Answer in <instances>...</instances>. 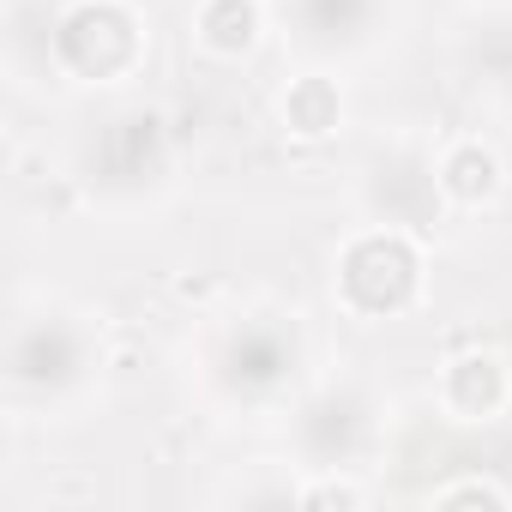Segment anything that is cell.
I'll list each match as a JSON object with an SVG mask.
<instances>
[{
  "instance_id": "obj_3",
  "label": "cell",
  "mask_w": 512,
  "mask_h": 512,
  "mask_svg": "<svg viewBox=\"0 0 512 512\" xmlns=\"http://www.w3.org/2000/svg\"><path fill=\"white\" fill-rule=\"evenodd\" d=\"M338 115H344V97H338V85H326V79H302V85H290V97H284V121H290L302 139L332 133Z\"/></svg>"
},
{
  "instance_id": "obj_2",
  "label": "cell",
  "mask_w": 512,
  "mask_h": 512,
  "mask_svg": "<svg viewBox=\"0 0 512 512\" xmlns=\"http://www.w3.org/2000/svg\"><path fill=\"white\" fill-rule=\"evenodd\" d=\"M260 31V13H253V0H205L199 7V43L217 49V55H241Z\"/></svg>"
},
{
  "instance_id": "obj_5",
  "label": "cell",
  "mask_w": 512,
  "mask_h": 512,
  "mask_svg": "<svg viewBox=\"0 0 512 512\" xmlns=\"http://www.w3.org/2000/svg\"><path fill=\"white\" fill-rule=\"evenodd\" d=\"M440 500H494V506H500L506 494H500V488H488V482H482V488L470 482V488H452V494H440Z\"/></svg>"
},
{
  "instance_id": "obj_1",
  "label": "cell",
  "mask_w": 512,
  "mask_h": 512,
  "mask_svg": "<svg viewBox=\"0 0 512 512\" xmlns=\"http://www.w3.org/2000/svg\"><path fill=\"white\" fill-rule=\"evenodd\" d=\"M500 398H506V374H500L494 356H464V362L446 368V404H452V410L488 416Z\"/></svg>"
},
{
  "instance_id": "obj_4",
  "label": "cell",
  "mask_w": 512,
  "mask_h": 512,
  "mask_svg": "<svg viewBox=\"0 0 512 512\" xmlns=\"http://www.w3.org/2000/svg\"><path fill=\"white\" fill-rule=\"evenodd\" d=\"M440 187H446L452 199H464V205L488 199V193L500 187V163H494V151H482V145H458V151L446 157V169H440Z\"/></svg>"
}]
</instances>
